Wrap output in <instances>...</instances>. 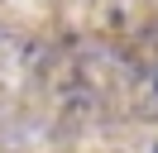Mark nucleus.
Segmentation results:
<instances>
[{
  "instance_id": "nucleus-1",
  "label": "nucleus",
  "mask_w": 158,
  "mask_h": 153,
  "mask_svg": "<svg viewBox=\"0 0 158 153\" xmlns=\"http://www.w3.org/2000/svg\"><path fill=\"white\" fill-rule=\"evenodd\" d=\"M153 86H158V81H153Z\"/></svg>"
}]
</instances>
